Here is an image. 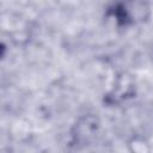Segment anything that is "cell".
Returning <instances> with one entry per match:
<instances>
[{"instance_id": "1", "label": "cell", "mask_w": 153, "mask_h": 153, "mask_svg": "<svg viewBox=\"0 0 153 153\" xmlns=\"http://www.w3.org/2000/svg\"><path fill=\"white\" fill-rule=\"evenodd\" d=\"M152 10L147 0H114L105 11V17L118 29H130L147 23Z\"/></svg>"}, {"instance_id": "2", "label": "cell", "mask_w": 153, "mask_h": 153, "mask_svg": "<svg viewBox=\"0 0 153 153\" xmlns=\"http://www.w3.org/2000/svg\"><path fill=\"white\" fill-rule=\"evenodd\" d=\"M100 129V120L96 114L87 112L79 116L71 128V145L74 148H84L91 145Z\"/></svg>"}, {"instance_id": "3", "label": "cell", "mask_w": 153, "mask_h": 153, "mask_svg": "<svg viewBox=\"0 0 153 153\" xmlns=\"http://www.w3.org/2000/svg\"><path fill=\"white\" fill-rule=\"evenodd\" d=\"M136 94V80L128 72H120L114 78L110 90L104 94L103 102L106 106H121L133 99Z\"/></svg>"}, {"instance_id": "4", "label": "cell", "mask_w": 153, "mask_h": 153, "mask_svg": "<svg viewBox=\"0 0 153 153\" xmlns=\"http://www.w3.org/2000/svg\"><path fill=\"white\" fill-rule=\"evenodd\" d=\"M128 149L133 153H147L151 151L149 141L141 135H134L131 136L127 142Z\"/></svg>"}]
</instances>
